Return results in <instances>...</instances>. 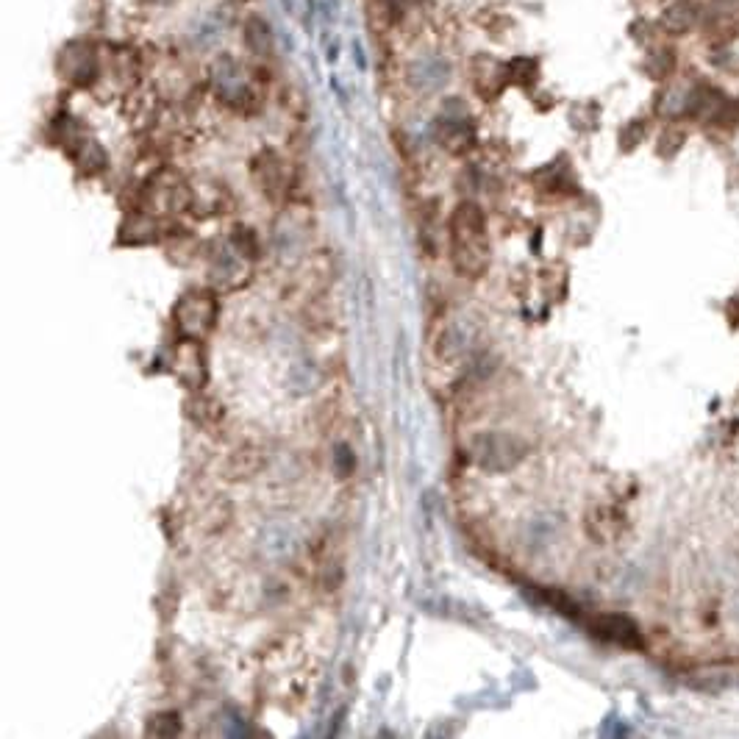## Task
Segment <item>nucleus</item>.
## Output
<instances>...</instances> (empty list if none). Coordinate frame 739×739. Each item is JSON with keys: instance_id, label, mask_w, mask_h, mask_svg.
Listing matches in <instances>:
<instances>
[{"instance_id": "dca6fc26", "label": "nucleus", "mask_w": 739, "mask_h": 739, "mask_svg": "<svg viewBox=\"0 0 739 739\" xmlns=\"http://www.w3.org/2000/svg\"><path fill=\"white\" fill-rule=\"evenodd\" d=\"M145 734L148 737H176V734H181V717L176 712L153 714L145 726Z\"/></svg>"}, {"instance_id": "20e7f679", "label": "nucleus", "mask_w": 739, "mask_h": 739, "mask_svg": "<svg viewBox=\"0 0 739 739\" xmlns=\"http://www.w3.org/2000/svg\"><path fill=\"white\" fill-rule=\"evenodd\" d=\"M189 206H192V187H187L173 173L162 170L148 181V187H142L137 209L156 214V217H167V214L187 212Z\"/></svg>"}, {"instance_id": "2eb2a0df", "label": "nucleus", "mask_w": 739, "mask_h": 739, "mask_svg": "<svg viewBox=\"0 0 739 739\" xmlns=\"http://www.w3.org/2000/svg\"><path fill=\"white\" fill-rule=\"evenodd\" d=\"M239 256H245L248 262H256L262 256V242H259V234L248 226H237L234 234H231V242H228Z\"/></svg>"}, {"instance_id": "ddd939ff", "label": "nucleus", "mask_w": 739, "mask_h": 739, "mask_svg": "<svg viewBox=\"0 0 739 739\" xmlns=\"http://www.w3.org/2000/svg\"><path fill=\"white\" fill-rule=\"evenodd\" d=\"M264 467V453L259 448H239L228 456L226 476L231 481H248Z\"/></svg>"}, {"instance_id": "f257e3e1", "label": "nucleus", "mask_w": 739, "mask_h": 739, "mask_svg": "<svg viewBox=\"0 0 739 739\" xmlns=\"http://www.w3.org/2000/svg\"><path fill=\"white\" fill-rule=\"evenodd\" d=\"M453 270L462 278L476 281L489 270L487 214L473 201L459 203L448 223Z\"/></svg>"}, {"instance_id": "423d86ee", "label": "nucleus", "mask_w": 739, "mask_h": 739, "mask_svg": "<svg viewBox=\"0 0 739 739\" xmlns=\"http://www.w3.org/2000/svg\"><path fill=\"white\" fill-rule=\"evenodd\" d=\"M589 634L592 637L603 639L609 645H617V648H626V651H642L645 648V637L639 626L628 617V614H598L587 623Z\"/></svg>"}, {"instance_id": "4468645a", "label": "nucleus", "mask_w": 739, "mask_h": 739, "mask_svg": "<svg viewBox=\"0 0 739 739\" xmlns=\"http://www.w3.org/2000/svg\"><path fill=\"white\" fill-rule=\"evenodd\" d=\"M73 159L78 162L81 167V173H87V176H98L106 170V153L98 142H92V139H84V145L73 153Z\"/></svg>"}, {"instance_id": "6e6552de", "label": "nucleus", "mask_w": 739, "mask_h": 739, "mask_svg": "<svg viewBox=\"0 0 739 739\" xmlns=\"http://www.w3.org/2000/svg\"><path fill=\"white\" fill-rule=\"evenodd\" d=\"M167 237H170V228H167V223H164L162 217L137 209L134 214H128L126 223L120 226L117 245L142 248V245H159V242H164Z\"/></svg>"}, {"instance_id": "9d476101", "label": "nucleus", "mask_w": 739, "mask_h": 739, "mask_svg": "<svg viewBox=\"0 0 739 739\" xmlns=\"http://www.w3.org/2000/svg\"><path fill=\"white\" fill-rule=\"evenodd\" d=\"M476 328L470 323H451L445 331H439L437 337V356L442 362H459L464 356L476 351Z\"/></svg>"}, {"instance_id": "f03ea898", "label": "nucleus", "mask_w": 739, "mask_h": 739, "mask_svg": "<svg viewBox=\"0 0 739 739\" xmlns=\"http://www.w3.org/2000/svg\"><path fill=\"white\" fill-rule=\"evenodd\" d=\"M528 456V445L509 431H484L467 442V459L484 473H509Z\"/></svg>"}, {"instance_id": "1a4fd4ad", "label": "nucleus", "mask_w": 739, "mask_h": 739, "mask_svg": "<svg viewBox=\"0 0 739 739\" xmlns=\"http://www.w3.org/2000/svg\"><path fill=\"white\" fill-rule=\"evenodd\" d=\"M584 528H587V537L598 545H609L614 539L626 531V514L620 506L614 503H598L592 506L584 517Z\"/></svg>"}, {"instance_id": "a211bd4d", "label": "nucleus", "mask_w": 739, "mask_h": 739, "mask_svg": "<svg viewBox=\"0 0 739 739\" xmlns=\"http://www.w3.org/2000/svg\"><path fill=\"white\" fill-rule=\"evenodd\" d=\"M334 470H337L339 478H348L353 476V470H356V456L348 445H337V451H334Z\"/></svg>"}, {"instance_id": "0eeeda50", "label": "nucleus", "mask_w": 739, "mask_h": 739, "mask_svg": "<svg viewBox=\"0 0 739 739\" xmlns=\"http://www.w3.org/2000/svg\"><path fill=\"white\" fill-rule=\"evenodd\" d=\"M209 278H212L214 289H220V292L245 287L251 281V262L245 256H239L231 245H223L220 251L209 256Z\"/></svg>"}, {"instance_id": "f8f14e48", "label": "nucleus", "mask_w": 739, "mask_h": 739, "mask_svg": "<svg viewBox=\"0 0 739 739\" xmlns=\"http://www.w3.org/2000/svg\"><path fill=\"white\" fill-rule=\"evenodd\" d=\"M437 142L448 153H467L476 145V131L464 120H442L437 126Z\"/></svg>"}, {"instance_id": "7ed1b4c3", "label": "nucleus", "mask_w": 739, "mask_h": 739, "mask_svg": "<svg viewBox=\"0 0 739 739\" xmlns=\"http://www.w3.org/2000/svg\"><path fill=\"white\" fill-rule=\"evenodd\" d=\"M220 320V298L217 289H189L173 306V326L178 337L203 339L212 334Z\"/></svg>"}, {"instance_id": "f3484780", "label": "nucleus", "mask_w": 739, "mask_h": 739, "mask_svg": "<svg viewBox=\"0 0 739 739\" xmlns=\"http://www.w3.org/2000/svg\"><path fill=\"white\" fill-rule=\"evenodd\" d=\"M245 42L253 53H270V45H273V37H270V28L264 26L262 20H251L245 26Z\"/></svg>"}, {"instance_id": "39448f33", "label": "nucleus", "mask_w": 739, "mask_h": 739, "mask_svg": "<svg viewBox=\"0 0 739 739\" xmlns=\"http://www.w3.org/2000/svg\"><path fill=\"white\" fill-rule=\"evenodd\" d=\"M173 376L187 389L201 392L209 378V367H206V353H203V342L198 339L178 337L176 348H173Z\"/></svg>"}, {"instance_id": "9b49d317", "label": "nucleus", "mask_w": 739, "mask_h": 739, "mask_svg": "<svg viewBox=\"0 0 739 739\" xmlns=\"http://www.w3.org/2000/svg\"><path fill=\"white\" fill-rule=\"evenodd\" d=\"M253 178L270 201H281L287 195V173L284 162L273 151H264L253 162Z\"/></svg>"}]
</instances>
